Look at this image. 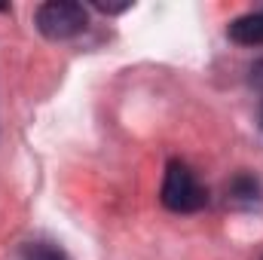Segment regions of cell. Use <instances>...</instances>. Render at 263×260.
<instances>
[{
  "label": "cell",
  "instance_id": "obj_7",
  "mask_svg": "<svg viewBox=\"0 0 263 260\" xmlns=\"http://www.w3.org/2000/svg\"><path fill=\"white\" fill-rule=\"evenodd\" d=\"M129 6H132V3H117V6H114V3H95V9H98V12H104V15H117V12H126Z\"/></svg>",
  "mask_w": 263,
  "mask_h": 260
},
{
  "label": "cell",
  "instance_id": "obj_2",
  "mask_svg": "<svg viewBox=\"0 0 263 260\" xmlns=\"http://www.w3.org/2000/svg\"><path fill=\"white\" fill-rule=\"evenodd\" d=\"M34 25L46 40H73L89 25V9L77 0H49L34 12Z\"/></svg>",
  "mask_w": 263,
  "mask_h": 260
},
{
  "label": "cell",
  "instance_id": "obj_5",
  "mask_svg": "<svg viewBox=\"0 0 263 260\" xmlns=\"http://www.w3.org/2000/svg\"><path fill=\"white\" fill-rule=\"evenodd\" d=\"M18 257L22 260H70L65 248L59 242H49V239H31L18 248Z\"/></svg>",
  "mask_w": 263,
  "mask_h": 260
},
{
  "label": "cell",
  "instance_id": "obj_1",
  "mask_svg": "<svg viewBox=\"0 0 263 260\" xmlns=\"http://www.w3.org/2000/svg\"><path fill=\"white\" fill-rule=\"evenodd\" d=\"M159 202L175 214H196L208 205V187L184 159H168L159 187Z\"/></svg>",
  "mask_w": 263,
  "mask_h": 260
},
{
  "label": "cell",
  "instance_id": "obj_4",
  "mask_svg": "<svg viewBox=\"0 0 263 260\" xmlns=\"http://www.w3.org/2000/svg\"><path fill=\"white\" fill-rule=\"evenodd\" d=\"M227 37L239 46H263V6L245 15H236L227 25Z\"/></svg>",
  "mask_w": 263,
  "mask_h": 260
},
{
  "label": "cell",
  "instance_id": "obj_8",
  "mask_svg": "<svg viewBox=\"0 0 263 260\" xmlns=\"http://www.w3.org/2000/svg\"><path fill=\"white\" fill-rule=\"evenodd\" d=\"M257 120H260V129H263V101L257 104Z\"/></svg>",
  "mask_w": 263,
  "mask_h": 260
},
{
  "label": "cell",
  "instance_id": "obj_6",
  "mask_svg": "<svg viewBox=\"0 0 263 260\" xmlns=\"http://www.w3.org/2000/svg\"><path fill=\"white\" fill-rule=\"evenodd\" d=\"M248 83H251V89L260 95L263 101V59H257L254 65H251V73H248Z\"/></svg>",
  "mask_w": 263,
  "mask_h": 260
},
{
  "label": "cell",
  "instance_id": "obj_3",
  "mask_svg": "<svg viewBox=\"0 0 263 260\" xmlns=\"http://www.w3.org/2000/svg\"><path fill=\"white\" fill-rule=\"evenodd\" d=\"M227 202L236 208H254L263 202V184L251 172H236L227 181Z\"/></svg>",
  "mask_w": 263,
  "mask_h": 260
}]
</instances>
